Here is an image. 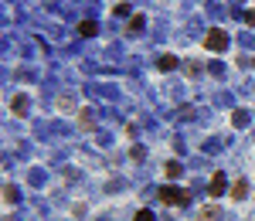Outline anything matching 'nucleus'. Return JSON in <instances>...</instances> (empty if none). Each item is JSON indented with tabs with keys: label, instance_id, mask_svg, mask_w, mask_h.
<instances>
[{
	"label": "nucleus",
	"instance_id": "9d476101",
	"mask_svg": "<svg viewBox=\"0 0 255 221\" xmlns=\"http://www.w3.org/2000/svg\"><path fill=\"white\" fill-rule=\"evenodd\" d=\"M218 215H221V211H218L214 204H211V208H201V221H214Z\"/></svg>",
	"mask_w": 255,
	"mask_h": 221
},
{
	"label": "nucleus",
	"instance_id": "f257e3e1",
	"mask_svg": "<svg viewBox=\"0 0 255 221\" xmlns=\"http://www.w3.org/2000/svg\"><path fill=\"white\" fill-rule=\"evenodd\" d=\"M157 194H160V201H163V204H170V208H174V204H177V208H184V204L191 201V194H187L184 187H174V184H167V187H160Z\"/></svg>",
	"mask_w": 255,
	"mask_h": 221
},
{
	"label": "nucleus",
	"instance_id": "7ed1b4c3",
	"mask_svg": "<svg viewBox=\"0 0 255 221\" xmlns=\"http://www.w3.org/2000/svg\"><path fill=\"white\" fill-rule=\"evenodd\" d=\"M225 194H228V177L221 170H214V177H211V198H225Z\"/></svg>",
	"mask_w": 255,
	"mask_h": 221
},
{
	"label": "nucleus",
	"instance_id": "9b49d317",
	"mask_svg": "<svg viewBox=\"0 0 255 221\" xmlns=\"http://www.w3.org/2000/svg\"><path fill=\"white\" fill-rule=\"evenodd\" d=\"M143 24H146L143 17H133V21H129V34H139V31H143Z\"/></svg>",
	"mask_w": 255,
	"mask_h": 221
},
{
	"label": "nucleus",
	"instance_id": "ddd939ff",
	"mask_svg": "<svg viewBox=\"0 0 255 221\" xmlns=\"http://www.w3.org/2000/svg\"><path fill=\"white\" fill-rule=\"evenodd\" d=\"M82 126L92 130V109H82Z\"/></svg>",
	"mask_w": 255,
	"mask_h": 221
},
{
	"label": "nucleus",
	"instance_id": "6e6552de",
	"mask_svg": "<svg viewBox=\"0 0 255 221\" xmlns=\"http://www.w3.org/2000/svg\"><path fill=\"white\" fill-rule=\"evenodd\" d=\"M78 34H82V38H92V34H95V24H92V21H82V24H78Z\"/></svg>",
	"mask_w": 255,
	"mask_h": 221
},
{
	"label": "nucleus",
	"instance_id": "1a4fd4ad",
	"mask_svg": "<svg viewBox=\"0 0 255 221\" xmlns=\"http://www.w3.org/2000/svg\"><path fill=\"white\" fill-rule=\"evenodd\" d=\"M181 170H184V167H181L177 160H170V163H167V177H170V180H177V177H181Z\"/></svg>",
	"mask_w": 255,
	"mask_h": 221
},
{
	"label": "nucleus",
	"instance_id": "0eeeda50",
	"mask_svg": "<svg viewBox=\"0 0 255 221\" xmlns=\"http://www.w3.org/2000/svg\"><path fill=\"white\" fill-rule=\"evenodd\" d=\"M157 65H160L163 72H170V68H177V58H174V55H160V62H157Z\"/></svg>",
	"mask_w": 255,
	"mask_h": 221
},
{
	"label": "nucleus",
	"instance_id": "4468645a",
	"mask_svg": "<svg viewBox=\"0 0 255 221\" xmlns=\"http://www.w3.org/2000/svg\"><path fill=\"white\" fill-rule=\"evenodd\" d=\"M136 221H157V218H153V211H146V208H143V211L136 215Z\"/></svg>",
	"mask_w": 255,
	"mask_h": 221
},
{
	"label": "nucleus",
	"instance_id": "f8f14e48",
	"mask_svg": "<svg viewBox=\"0 0 255 221\" xmlns=\"http://www.w3.org/2000/svg\"><path fill=\"white\" fill-rule=\"evenodd\" d=\"M3 201H7V204H14V201H17V191H14V184H7V187H3Z\"/></svg>",
	"mask_w": 255,
	"mask_h": 221
},
{
	"label": "nucleus",
	"instance_id": "2eb2a0df",
	"mask_svg": "<svg viewBox=\"0 0 255 221\" xmlns=\"http://www.w3.org/2000/svg\"><path fill=\"white\" fill-rule=\"evenodd\" d=\"M245 24H252L255 27V10H245Z\"/></svg>",
	"mask_w": 255,
	"mask_h": 221
},
{
	"label": "nucleus",
	"instance_id": "20e7f679",
	"mask_svg": "<svg viewBox=\"0 0 255 221\" xmlns=\"http://www.w3.org/2000/svg\"><path fill=\"white\" fill-rule=\"evenodd\" d=\"M228 194H232L235 201H242V198H249V180H245V177H238V180H235V184L228 187Z\"/></svg>",
	"mask_w": 255,
	"mask_h": 221
},
{
	"label": "nucleus",
	"instance_id": "39448f33",
	"mask_svg": "<svg viewBox=\"0 0 255 221\" xmlns=\"http://www.w3.org/2000/svg\"><path fill=\"white\" fill-rule=\"evenodd\" d=\"M10 109H14L17 116H24V109H27V99H24V95H14V99H10Z\"/></svg>",
	"mask_w": 255,
	"mask_h": 221
},
{
	"label": "nucleus",
	"instance_id": "423d86ee",
	"mask_svg": "<svg viewBox=\"0 0 255 221\" xmlns=\"http://www.w3.org/2000/svg\"><path fill=\"white\" fill-rule=\"evenodd\" d=\"M232 123H235L238 130H242V126H249V112H245V109H235V112H232Z\"/></svg>",
	"mask_w": 255,
	"mask_h": 221
},
{
	"label": "nucleus",
	"instance_id": "f03ea898",
	"mask_svg": "<svg viewBox=\"0 0 255 221\" xmlns=\"http://www.w3.org/2000/svg\"><path fill=\"white\" fill-rule=\"evenodd\" d=\"M204 48H208V51H225V48H228V34H225V31H208Z\"/></svg>",
	"mask_w": 255,
	"mask_h": 221
}]
</instances>
